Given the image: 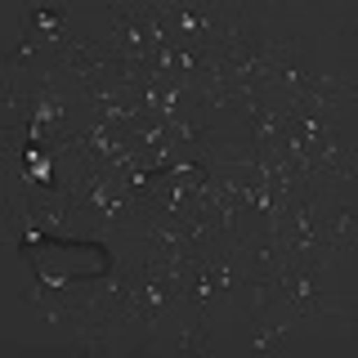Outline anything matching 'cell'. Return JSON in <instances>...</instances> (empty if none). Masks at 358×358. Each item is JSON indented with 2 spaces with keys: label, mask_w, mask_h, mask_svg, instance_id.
Listing matches in <instances>:
<instances>
[{
  "label": "cell",
  "mask_w": 358,
  "mask_h": 358,
  "mask_svg": "<svg viewBox=\"0 0 358 358\" xmlns=\"http://www.w3.org/2000/svg\"><path fill=\"white\" fill-rule=\"evenodd\" d=\"M171 350H175V354H201V358L210 354V336H206V318H201V313H193V318L179 327V336H175Z\"/></svg>",
  "instance_id": "6da1fadb"
},
{
  "label": "cell",
  "mask_w": 358,
  "mask_h": 358,
  "mask_svg": "<svg viewBox=\"0 0 358 358\" xmlns=\"http://www.w3.org/2000/svg\"><path fill=\"white\" fill-rule=\"evenodd\" d=\"M31 268H36V282H45L50 291H67V287L76 282V278H81V273H72V268H63V264H50L45 255H41V260L31 264Z\"/></svg>",
  "instance_id": "7a4b0ae2"
}]
</instances>
